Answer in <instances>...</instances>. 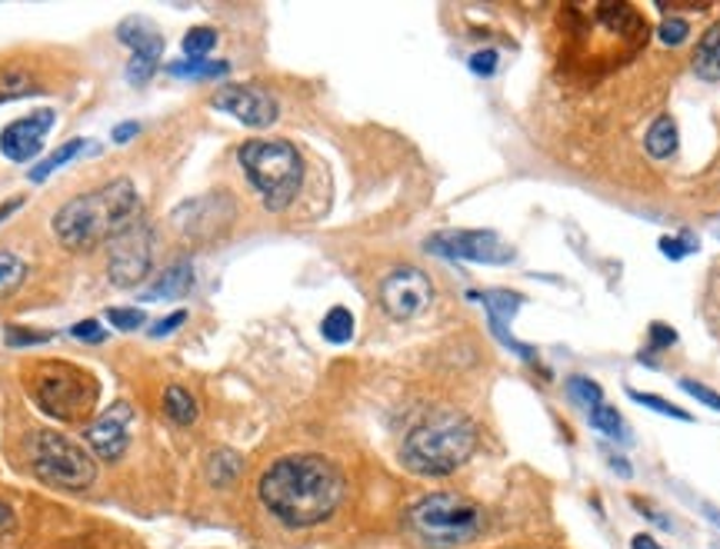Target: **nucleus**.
Returning <instances> with one entry per match:
<instances>
[{"label": "nucleus", "instance_id": "1", "mask_svg": "<svg viewBox=\"0 0 720 549\" xmlns=\"http://www.w3.org/2000/svg\"><path fill=\"white\" fill-rule=\"evenodd\" d=\"M344 473L331 460L317 453H294L267 467L257 497L270 517L300 530L331 520L344 503Z\"/></svg>", "mask_w": 720, "mask_h": 549}, {"label": "nucleus", "instance_id": "2", "mask_svg": "<svg viewBox=\"0 0 720 549\" xmlns=\"http://www.w3.org/2000/svg\"><path fill=\"white\" fill-rule=\"evenodd\" d=\"M140 220V197L130 180H110L100 190L67 200L53 213V237L63 250L87 253L110 243L130 223Z\"/></svg>", "mask_w": 720, "mask_h": 549}, {"label": "nucleus", "instance_id": "3", "mask_svg": "<svg viewBox=\"0 0 720 549\" xmlns=\"http://www.w3.org/2000/svg\"><path fill=\"white\" fill-rule=\"evenodd\" d=\"M477 450V430L467 417H434L417 423L401 447V460L417 477H447Z\"/></svg>", "mask_w": 720, "mask_h": 549}, {"label": "nucleus", "instance_id": "4", "mask_svg": "<svg viewBox=\"0 0 720 549\" xmlns=\"http://www.w3.org/2000/svg\"><path fill=\"white\" fill-rule=\"evenodd\" d=\"M23 387L47 417L67 420V423L87 420L100 397V383L87 370L63 360H43L27 367Z\"/></svg>", "mask_w": 720, "mask_h": 549}, {"label": "nucleus", "instance_id": "5", "mask_svg": "<svg viewBox=\"0 0 720 549\" xmlns=\"http://www.w3.org/2000/svg\"><path fill=\"white\" fill-rule=\"evenodd\" d=\"M237 160L260 193L264 207L280 213L294 203L304 183V160L294 143L287 140H247L237 150Z\"/></svg>", "mask_w": 720, "mask_h": 549}, {"label": "nucleus", "instance_id": "6", "mask_svg": "<svg viewBox=\"0 0 720 549\" xmlns=\"http://www.w3.org/2000/svg\"><path fill=\"white\" fill-rule=\"evenodd\" d=\"M27 460H30V470L57 490H87L97 477L93 457L57 430L30 433Z\"/></svg>", "mask_w": 720, "mask_h": 549}, {"label": "nucleus", "instance_id": "7", "mask_svg": "<svg viewBox=\"0 0 720 549\" xmlns=\"http://www.w3.org/2000/svg\"><path fill=\"white\" fill-rule=\"evenodd\" d=\"M407 523L417 537L431 543H467L481 533L484 513L474 500L457 493H431L417 500L407 513Z\"/></svg>", "mask_w": 720, "mask_h": 549}, {"label": "nucleus", "instance_id": "8", "mask_svg": "<svg viewBox=\"0 0 720 549\" xmlns=\"http://www.w3.org/2000/svg\"><path fill=\"white\" fill-rule=\"evenodd\" d=\"M154 260V230L137 220L107 243V277L120 290H134L147 280Z\"/></svg>", "mask_w": 720, "mask_h": 549}, {"label": "nucleus", "instance_id": "9", "mask_svg": "<svg viewBox=\"0 0 720 549\" xmlns=\"http://www.w3.org/2000/svg\"><path fill=\"white\" fill-rule=\"evenodd\" d=\"M434 303V283L417 267H401L384 277L381 283V307L394 320H414Z\"/></svg>", "mask_w": 720, "mask_h": 549}, {"label": "nucleus", "instance_id": "10", "mask_svg": "<svg viewBox=\"0 0 720 549\" xmlns=\"http://www.w3.org/2000/svg\"><path fill=\"white\" fill-rule=\"evenodd\" d=\"M427 253L447 257V260H471V263H507L511 247L501 243L497 233L491 230H451L437 233L427 243Z\"/></svg>", "mask_w": 720, "mask_h": 549}, {"label": "nucleus", "instance_id": "11", "mask_svg": "<svg viewBox=\"0 0 720 549\" xmlns=\"http://www.w3.org/2000/svg\"><path fill=\"white\" fill-rule=\"evenodd\" d=\"M53 127V110L50 107H40L13 123H7L0 130V153L13 163H30L40 150H43V140Z\"/></svg>", "mask_w": 720, "mask_h": 549}, {"label": "nucleus", "instance_id": "12", "mask_svg": "<svg viewBox=\"0 0 720 549\" xmlns=\"http://www.w3.org/2000/svg\"><path fill=\"white\" fill-rule=\"evenodd\" d=\"M130 420H134V407L130 403H114L107 407L97 420H90L83 427V440L87 447L100 457V460H120L127 450V437H130Z\"/></svg>", "mask_w": 720, "mask_h": 549}, {"label": "nucleus", "instance_id": "13", "mask_svg": "<svg viewBox=\"0 0 720 549\" xmlns=\"http://www.w3.org/2000/svg\"><path fill=\"white\" fill-rule=\"evenodd\" d=\"M117 37L130 47V60H127V77L130 83H147L154 77V67L160 60L164 50V37L154 33L144 20H124L117 27Z\"/></svg>", "mask_w": 720, "mask_h": 549}, {"label": "nucleus", "instance_id": "14", "mask_svg": "<svg viewBox=\"0 0 720 549\" xmlns=\"http://www.w3.org/2000/svg\"><path fill=\"white\" fill-rule=\"evenodd\" d=\"M214 107L224 110V113H230V117H237L247 127H270L277 120L274 97H267V93H260L254 87H237V83L220 87L214 93Z\"/></svg>", "mask_w": 720, "mask_h": 549}, {"label": "nucleus", "instance_id": "15", "mask_svg": "<svg viewBox=\"0 0 720 549\" xmlns=\"http://www.w3.org/2000/svg\"><path fill=\"white\" fill-rule=\"evenodd\" d=\"M474 297L487 307L491 327H494V333L501 337V343H504L507 350H514L517 357L534 360V350H531V347H524V343L507 330V320H511V317H514V310L521 307V297H511V293H474Z\"/></svg>", "mask_w": 720, "mask_h": 549}, {"label": "nucleus", "instance_id": "16", "mask_svg": "<svg viewBox=\"0 0 720 549\" xmlns=\"http://www.w3.org/2000/svg\"><path fill=\"white\" fill-rule=\"evenodd\" d=\"M190 287H194V267H190V263H174L170 270H164V273L150 283V290L140 293V300H147V303L177 300V297H184Z\"/></svg>", "mask_w": 720, "mask_h": 549}, {"label": "nucleus", "instance_id": "17", "mask_svg": "<svg viewBox=\"0 0 720 549\" xmlns=\"http://www.w3.org/2000/svg\"><path fill=\"white\" fill-rule=\"evenodd\" d=\"M678 143H681V137H678V123H674V117H658L654 123H651V130H648V140H644V147H648V153L654 157V160H668V157H674L678 153Z\"/></svg>", "mask_w": 720, "mask_h": 549}, {"label": "nucleus", "instance_id": "18", "mask_svg": "<svg viewBox=\"0 0 720 549\" xmlns=\"http://www.w3.org/2000/svg\"><path fill=\"white\" fill-rule=\"evenodd\" d=\"M694 70L704 80H720V20L708 27V33L701 37L698 50H694Z\"/></svg>", "mask_w": 720, "mask_h": 549}, {"label": "nucleus", "instance_id": "19", "mask_svg": "<svg viewBox=\"0 0 720 549\" xmlns=\"http://www.w3.org/2000/svg\"><path fill=\"white\" fill-rule=\"evenodd\" d=\"M164 413L180 423V427H190L197 420V400L184 390V387H167L164 390Z\"/></svg>", "mask_w": 720, "mask_h": 549}, {"label": "nucleus", "instance_id": "20", "mask_svg": "<svg viewBox=\"0 0 720 549\" xmlns=\"http://www.w3.org/2000/svg\"><path fill=\"white\" fill-rule=\"evenodd\" d=\"M320 333H324L327 343H337V347L351 343V337H354V313L347 307H331L327 317L320 320Z\"/></svg>", "mask_w": 720, "mask_h": 549}, {"label": "nucleus", "instance_id": "21", "mask_svg": "<svg viewBox=\"0 0 720 549\" xmlns=\"http://www.w3.org/2000/svg\"><path fill=\"white\" fill-rule=\"evenodd\" d=\"M83 147H87V140H67L63 147H57L53 153H47V157H43V160H40V163H37L33 170H30V180H33V183L47 180V177H50L53 170H60L63 163H70V160H73V157H77V153H80Z\"/></svg>", "mask_w": 720, "mask_h": 549}, {"label": "nucleus", "instance_id": "22", "mask_svg": "<svg viewBox=\"0 0 720 549\" xmlns=\"http://www.w3.org/2000/svg\"><path fill=\"white\" fill-rule=\"evenodd\" d=\"M23 280H27V263L17 253L0 250V300L17 293L23 287Z\"/></svg>", "mask_w": 720, "mask_h": 549}, {"label": "nucleus", "instance_id": "23", "mask_svg": "<svg viewBox=\"0 0 720 549\" xmlns=\"http://www.w3.org/2000/svg\"><path fill=\"white\" fill-rule=\"evenodd\" d=\"M240 457L237 453H230V450H217L214 457H210V463H207V473H210V483H217V487H227V483H234L237 480V473H240Z\"/></svg>", "mask_w": 720, "mask_h": 549}, {"label": "nucleus", "instance_id": "24", "mask_svg": "<svg viewBox=\"0 0 720 549\" xmlns=\"http://www.w3.org/2000/svg\"><path fill=\"white\" fill-rule=\"evenodd\" d=\"M170 77H224L227 73V63L224 60H180V63H170L167 67Z\"/></svg>", "mask_w": 720, "mask_h": 549}, {"label": "nucleus", "instance_id": "25", "mask_svg": "<svg viewBox=\"0 0 720 549\" xmlns=\"http://www.w3.org/2000/svg\"><path fill=\"white\" fill-rule=\"evenodd\" d=\"M214 43H217V30L214 27H194L184 37V57L187 60H207V53L214 50Z\"/></svg>", "mask_w": 720, "mask_h": 549}, {"label": "nucleus", "instance_id": "26", "mask_svg": "<svg viewBox=\"0 0 720 549\" xmlns=\"http://www.w3.org/2000/svg\"><path fill=\"white\" fill-rule=\"evenodd\" d=\"M591 427L594 430H601L604 437H614V440H628V430H624V417L614 410V407H608V403H601V407H594L591 410Z\"/></svg>", "mask_w": 720, "mask_h": 549}, {"label": "nucleus", "instance_id": "27", "mask_svg": "<svg viewBox=\"0 0 720 549\" xmlns=\"http://www.w3.org/2000/svg\"><path fill=\"white\" fill-rule=\"evenodd\" d=\"M568 393H571L581 407H588V410H594V407L604 403V390H601V383H594L591 377H571V380H568Z\"/></svg>", "mask_w": 720, "mask_h": 549}, {"label": "nucleus", "instance_id": "28", "mask_svg": "<svg viewBox=\"0 0 720 549\" xmlns=\"http://www.w3.org/2000/svg\"><path fill=\"white\" fill-rule=\"evenodd\" d=\"M631 400H634V403H641V407H648V410H654V413H661V417L681 420V423H691V420H694L688 410H681V407H674V403L661 400L658 393H641V390H631Z\"/></svg>", "mask_w": 720, "mask_h": 549}, {"label": "nucleus", "instance_id": "29", "mask_svg": "<svg viewBox=\"0 0 720 549\" xmlns=\"http://www.w3.org/2000/svg\"><path fill=\"white\" fill-rule=\"evenodd\" d=\"M658 37H661L664 47H681L691 37V23L684 17H668V20H661Z\"/></svg>", "mask_w": 720, "mask_h": 549}, {"label": "nucleus", "instance_id": "30", "mask_svg": "<svg viewBox=\"0 0 720 549\" xmlns=\"http://www.w3.org/2000/svg\"><path fill=\"white\" fill-rule=\"evenodd\" d=\"M40 87L27 77V73H0V100H10V97H27V93H37Z\"/></svg>", "mask_w": 720, "mask_h": 549}, {"label": "nucleus", "instance_id": "31", "mask_svg": "<svg viewBox=\"0 0 720 549\" xmlns=\"http://www.w3.org/2000/svg\"><path fill=\"white\" fill-rule=\"evenodd\" d=\"M107 320H110V327L127 330V333H134V330L144 327V313L134 310V307H110V310H107Z\"/></svg>", "mask_w": 720, "mask_h": 549}, {"label": "nucleus", "instance_id": "32", "mask_svg": "<svg viewBox=\"0 0 720 549\" xmlns=\"http://www.w3.org/2000/svg\"><path fill=\"white\" fill-rule=\"evenodd\" d=\"M3 340H7V347H33V343H47L50 333H33V330H23V327H7Z\"/></svg>", "mask_w": 720, "mask_h": 549}, {"label": "nucleus", "instance_id": "33", "mask_svg": "<svg viewBox=\"0 0 720 549\" xmlns=\"http://www.w3.org/2000/svg\"><path fill=\"white\" fill-rule=\"evenodd\" d=\"M70 337L73 340H80V343H103V327H100V320H80V323H73V330H70Z\"/></svg>", "mask_w": 720, "mask_h": 549}, {"label": "nucleus", "instance_id": "34", "mask_svg": "<svg viewBox=\"0 0 720 549\" xmlns=\"http://www.w3.org/2000/svg\"><path fill=\"white\" fill-rule=\"evenodd\" d=\"M681 390H684V393H691L694 400H701L704 407L720 410V393H714L711 387H704V383H698V380H681Z\"/></svg>", "mask_w": 720, "mask_h": 549}, {"label": "nucleus", "instance_id": "35", "mask_svg": "<svg viewBox=\"0 0 720 549\" xmlns=\"http://www.w3.org/2000/svg\"><path fill=\"white\" fill-rule=\"evenodd\" d=\"M471 70L477 77H494V70H497V50H474L471 53Z\"/></svg>", "mask_w": 720, "mask_h": 549}, {"label": "nucleus", "instance_id": "36", "mask_svg": "<svg viewBox=\"0 0 720 549\" xmlns=\"http://www.w3.org/2000/svg\"><path fill=\"white\" fill-rule=\"evenodd\" d=\"M698 250V243H684V240H678V237H664L661 240V253H668L671 260H684L688 253H694Z\"/></svg>", "mask_w": 720, "mask_h": 549}, {"label": "nucleus", "instance_id": "37", "mask_svg": "<svg viewBox=\"0 0 720 549\" xmlns=\"http://www.w3.org/2000/svg\"><path fill=\"white\" fill-rule=\"evenodd\" d=\"M678 343V333L671 330V327H664V323H654L651 327V347L654 350H668V347H674Z\"/></svg>", "mask_w": 720, "mask_h": 549}, {"label": "nucleus", "instance_id": "38", "mask_svg": "<svg viewBox=\"0 0 720 549\" xmlns=\"http://www.w3.org/2000/svg\"><path fill=\"white\" fill-rule=\"evenodd\" d=\"M184 320H187V313H184V310H174V313H167L160 323H154V327H150V333H154V337H167L170 330L184 327Z\"/></svg>", "mask_w": 720, "mask_h": 549}, {"label": "nucleus", "instance_id": "39", "mask_svg": "<svg viewBox=\"0 0 720 549\" xmlns=\"http://www.w3.org/2000/svg\"><path fill=\"white\" fill-rule=\"evenodd\" d=\"M13 530V510L0 500V533H10Z\"/></svg>", "mask_w": 720, "mask_h": 549}, {"label": "nucleus", "instance_id": "40", "mask_svg": "<svg viewBox=\"0 0 720 549\" xmlns=\"http://www.w3.org/2000/svg\"><path fill=\"white\" fill-rule=\"evenodd\" d=\"M137 130H140V123H120L114 130V140H130V137H137Z\"/></svg>", "mask_w": 720, "mask_h": 549}, {"label": "nucleus", "instance_id": "41", "mask_svg": "<svg viewBox=\"0 0 720 549\" xmlns=\"http://www.w3.org/2000/svg\"><path fill=\"white\" fill-rule=\"evenodd\" d=\"M631 549H664L654 537H648V533H641V537H634L631 540Z\"/></svg>", "mask_w": 720, "mask_h": 549}, {"label": "nucleus", "instance_id": "42", "mask_svg": "<svg viewBox=\"0 0 720 549\" xmlns=\"http://www.w3.org/2000/svg\"><path fill=\"white\" fill-rule=\"evenodd\" d=\"M20 203H23V197H13V200L0 203V223H3V220H7V217H10V213L17 210V207H20Z\"/></svg>", "mask_w": 720, "mask_h": 549}]
</instances>
